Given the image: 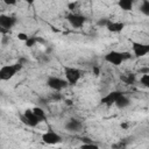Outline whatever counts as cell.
<instances>
[{"label":"cell","mask_w":149,"mask_h":149,"mask_svg":"<svg viewBox=\"0 0 149 149\" xmlns=\"http://www.w3.org/2000/svg\"><path fill=\"white\" fill-rule=\"evenodd\" d=\"M132 50L135 57H143L149 54V44L132 41Z\"/></svg>","instance_id":"52a82bcc"},{"label":"cell","mask_w":149,"mask_h":149,"mask_svg":"<svg viewBox=\"0 0 149 149\" xmlns=\"http://www.w3.org/2000/svg\"><path fill=\"white\" fill-rule=\"evenodd\" d=\"M20 119H21V121L24 123V125H27L28 127H36L41 121H40V119L35 115V113L33 112V109H26L22 114H21V116H20Z\"/></svg>","instance_id":"8992f818"},{"label":"cell","mask_w":149,"mask_h":149,"mask_svg":"<svg viewBox=\"0 0 149 149\" xmlns=\"http://www.w3.org/2000/svg\"><path fill=\"white\" fill-rule=\"evenodd\" d=\"M140 73L143 74V73H149V68L148 66H144L142 69H140Z\"/></svg>","instance_id":"603a6c76"},{"label":"cell","mask_w":149,"mask_h":149,"mask_svg":"<svg viewBox=\"0 0 149 149\" xmlns=\"http://www.w3.org/2000/svg\"><path fill=\"white\" fill-rule=\"evenodd\" d=\"M16 23V19L10 16V15H6V14H0V27L3 28L5 30H9L10 28L14 27V24Z\"/></svg>","instance_id":"30bf717a"},{"label":"cell","mask_w":149,"mask_h":149,"mask_svg":"<svg viewBox=\"0 0 149 149\" xmlns=\"http://www.w3.org/2000/svg\"><path fill=\"white\" fill-rule=\"evenodd\" d=\"M65 102H66L68 105H71V100H65Z\"/></svg>","instance_id":"83f0119b"},{"label":"cell","mask_w":149,"mask_h":149,"mask_svg":"<svg viewBox=\"0 0 149 149\" xmlns=\"http://www.w3.org/2000/svg\"><path fill=\"white\" fill-rule=\"evenodd\" d=\"M140 12L144 14L146 16L149 15V1L148 0H142V3L140 6Z\"/></svg>","instance_id":"e0dca14e"},{"label":"cell","mask_w":149,"mask_h":149,"mask_svg":"<svg viewBox=\"0 0 149 149\" xmlns=\"http://www.w3.org/2000/svg\"><path fill=\"white\" fill-rule=\"evenodd\" d=\"M36 42H37V38H36V37H28V40H27V41H24L26 45H27V47H29V48L34 47V45L36 44Z\"/></svg>","instance_id":"d6986e66"},{"label":"cell","mask_w":149,"mask_h":149,"mask_svg":"<svg viewBox=\"0 0 149 149\" xmlns=\"http://www.w3.org/2000/svg\"><path fill=\"white\" fill-rule=\"evenodd\" d=\"M28 37H29V36H28L27 34H24V33H19V34H17V38H19L20 41H27Z\"/></svg>","instance_id":"44dd1931"},{"label":"cell","mask_w":149,"mask_h":149,"mask_svg":"<svg viewBox=\"0 0 149 149\" xmlns=\"http://www.w3.org/2000/svg\"><path fill=\"white\" fill-rule=\"evenodd\" d=\"M120 79L126 84H134L136 77H135V73H128V74H121Z\"/></svg>","instance_id":"9a60e30c"},{"label":"cell","mask_w":149,"mask_h":149,"mask_svg":"<svg viewBox=\"0 0 149 149\" xmlns=\"http://www.w3.org/2000/svg\"><path fill=\"white\" fill-rule=\"evenodd\" d=\"M93 72H94L95 76H99V73H100V69H99L98 66H93Z\"/></svg>","instance_id":"cb8c5ba5"},{"label":"cell","mask_w":149,"mask_h":149,"mask_svg":"<svg viewBox=\"0 0 149 149\" xmlns=\"http://www.w3.org/2000/svg\"><path fill=\"white\" fill-rule=\"evenodd\" d=\"M121 127H123V128H127V127H128V125H127V123H122V125H121Z\"/></svg>","instance_id":"4316f807"},{"label":"cell","mask_w":149,"mask_h":149,"mask_svg":"<svg viewBox=\"0 0 149 149\" xmlns=\"http://www.w3.org/2000/svg\"><path fill=\"white\" fill-rule=\"evenodd\" d=\"M42 141L47 144H57V143L62 142V136L56 132L49 130V132H45L44 134H42Z\"/></svg>","instance_id":"ba28073f"},{"label":"cell","mask_w":149,"mask_h":149,"mask_svg":"<svg viewBox=\"0 0 149 149\" xmlns=\"http://www.w3.org/2000/svg\"><path fill=\"white\" fill-rule=\"evenodd\" d=\"M140 83L144 86V87H149V73H143L140 77Z\"/></svg>","instance_id":"ac0fdd59"},{"label":"cell","mask_w":149,"mask_h":149,"mask_svg":"<svg viewBox=\"0 0 149 149\" xmlns=\"http://www.w3.org/2000/svg\"><path fill=\"white\" fill-rule=\"evenodd\" d=\"M24 1H26L28 5H33V3L35 2V0H24Z\"/></svg>","instance_id":"d4e9b609"},{"label":"cell","mask_w":149,"mask_h":149,"mask_svg":"<svg viewBox=\"0 0 149 149\" xmlns=\"http://www.w3.org/2000/svg\"><path fill=\"white\" fill-rule=\"evenodd\" d=\"M6 5H8V6H14V5H16V2H17V0H2Z\"/></svg>","instance_id":"7402d4cb"},{"label":"cell","mask_w":149,"mask_h":149,"mask_svg":"<svg viewBox=\"0 0 149 149\" xmlns=\"http://www.w3.org/2000/svg\"><path fill=\"white\" fill-rule=\"evenodd\" d=\"M52 98H54V99H56V100H58V99H61V95H58V94H57V95H54Z\"/></svg>","instance_id":"484cf974"},{"label":"cell","mask_w":149,"mask_h":149,"mask_svg":"<svg viewBox=\"0 0 149 149\" xmlns=\"http://www.w3.org/2000/svg\"><path fill=\"white\" fill-rule=\"evenodd\" d=\"M129 104H130L129 98H128L127 95H125L123 93H122V94L115 100V102H114V105H115L118 108H126V107L129 106Z\"/></svg>","instance_id":"4fadbf2b"},{"label":"cell","mask_w":149,"mask_h":149,"mask_svg":"<svg viewBox=\"0 0 149 149\" xmlns=\"http://www.w3.org/2000/svg\"><path fill=\"white\" fill-rule=\"evenodd\" d=\"M31 109H33V112L35 113V115L40 119V121H41V122L45 120V112L43 111V108H41V107L36 106V107H34V108H31Z\"/></svg>","instance_id":"2e32d148"},{"label":"cell","mask_w":149,"mask_h":149,"mask_svg":"<svg viewBox=\"0 0 149 149\" xmlns=\"http://www.w3.org/2000/svg\"><path fill=\"white\" fill-rule=\"evenodd\" d=\"M108 31L111 33H120L123 28H125V23L123 22H118V21H112L109 20V22L107 23V26L105 27Z\"/></svg>","instance_id":"7c38bea8"},{"label":"cell","mask_w":149,"mask_h":149,"mask_svg":"<svg viewBox=\"0 0 149 149\" xmlns=\"http://www.w3.org/2000/svg\"><path fill=\"white\" fill-rule=\"evenodd\" d=\"M108 22H109V19H107V17H102V19H100L97 23H98V26H100V27H106Z\"/></svg>","instance_id":"ffe728a7"},{"label":"cell","mask_w":149,"mask_h":149,"mask_svg":"<svg viewBox=\"0 0 149 149\" xmlns=\"http://www.w3.org/2000/svg\"><path fill=\"white\" fill-rule=\"evenodd\" d=\"M132 57L130 52L128 51H118V50H111L107 54H105L104 58L107 63L112 64V65H121L126 59H129Z\"/></svg>","instance_id":"6da1fadb"},{"label":"cell","mask_w":149,"mask_h":149,"mask_svg":"<svg viewBox=\"0 0 149 149\" xmlns=\"http://www.w3.org/2000/svg\"><path fill=\"white\" fill-rule=\"evenodd\" d=\"M47 85H48L51 90H54V91H56V92H59V91L66 88L69 84H68L66 79H63V78L56 77V76H49V77L47 78Z\"/></svg>","instance_id":"277c9868"},{"label":"cell","mask_w":149,"mask_h":149,"mask_svg":"<svg viewBox=\"0 0 149 149\" xmlns=\"http://www.w3.org/2000/svg\"><path fill=\"white\" fill-rule=\"evenodd\" d=\"M134 2H135V0H118L119 7L122 10H126V12L132 10V8L134 6Z\"/></svg>","instance_id":"5bb4252c"},{"label":"cell","mask_w":149,"mask_h":149,"mask_svg":"<svg viewBox=\"0 0 149 149\" xmlns=\"http://www.w3.org/2000/svg\"><path fill=\"white\" fill-rule=\"evenodd\" d=\"M64 74H65V79L69 85H76L81 77V71L74 66H65Z\"/></svg>","instance_id":"3957f363"},{"label":"cell","mask_w":149,"mask_h":149,"mask_svg":"<svg viewBox=\"0 0 149 149\" xmlns=\"http://www.w3.org/2000/svg\"><path fill=\"white\" fill-rule=\"evenodd\" d=\"M121 94H122L121 91H112V92L107 93L105 97H102L101 100H100V102H101L102 105H106V106H112V105H114L115 100H116Z\"/></svg>","instance_id":"8fae6325"},{"label":"cell","mask_w":149,"mask_h":149,"mask_svg":"<svg viewBox=\"0 0 149 149\" xmlns=\"http://www.w3.org/2000/svg\"><path fill=\"white\" fill-rule=\"evenodd\" d=\"M22 69V64L21 63H16V64H7L0 68V80L6 81L12 79L20 70Z\"/></svg>","instance_id":"7a4b0ae2"},{"label":"cell","mask_w":149,"mask_h":149,"mask_svg":"<svg viewBox=\"0 0 149 149\" xmlns=\"http://www.w3.org/2000/svg\"><path fill=\"white\" fill-rule=\"evenodd\" d=\"M86 20H87V17L85 15L79 14V13H74V12H71L66 15V21L73 28H81L85 24Z\"/></svg>","instance_id":"5b68a950"},{"label":"cell","mask_w":149,"mask_h":149,"mask_svg":"<svg viewBox=\"0 0 149 149\" xmlns=\"http://www.w3.org/2000/svg\"><path fill=\"white\" fill-rule=\"evenodd\" d=\"M64 127L70 133H78L83 128V122L80 120H78V119H70V120H68L65 122Z\"/></svg>","instance_id":"9c48e42d"}]
</instances>
